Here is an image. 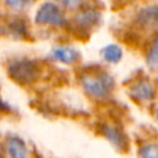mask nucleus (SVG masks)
<instances>
[{
	"label": "nucleus",
	"mask_w": 158,
	"mask_h": 158,
	"mask_svg": "<svg viewBox=\"0 0 158 158\" xmlns=\"http://www.w3.org/2000/svg\"><path fill=\"white\" fill-rule=\"evenodd\" d=\"M80 80L83 88L89 95L100 99L106 98L114 86L112 77L104 70L84 72L80 77Z\"/></svg>",
	"instance_id": "1"
},
{
	"label": "nucleus",
	"mask_w": 158,
	"mask_h": 158,
	"mask_svg": "<svg viewBox=\"0 0 158 158\" xmlns=\"http://www.w3.org/2000/svg\"><path fill=\"white\" fill-rule=\"evenodd\" d=\"M7 74L12 80L20 84H30L38 78L40 65L33 59H28V58L15 59L10 62L7 67Z\"/></svg>",
	"instance_id": "2"
},
{
	"label": "nucleus",
	"mask_w": 158,
	"mask_h": 158,
	"mask_svg": "<svg viewBox=\"0 0 158 158\" xmlns=\"http://www.w3.org/2000/svg\"><path fill=\"white\" fill-rule=\"evenodd\" d=\"M35 21L40 25L52 26H63L67 22L59 6L52 1H46L38 7L35 16Z\"/></svg>",
	"instance_id": "3"
},
{
	"label": "nucleus",
	"mask_w": 158,
	"mask_h": 158,
	"mask_svg": "<svg viewBox=\"0 0 158 158\" xmlns=\"http://www.w3.org/2000/svg\"><path fill=\"white\" fill-rule=\"evenodd\" d=\"M137 23L147 30H158V4L141 9L136 16Z\"/></svg>",
	"instance_id": "4"
},
{
	"label": "nucleus",
	"mask_w": 158,
	"mask_h": 158,
	"mask_svg": "<svg viewBox=\"0 0 158 158\" xmlns=\"http://www.w3.org/2000/svg\"><path fill=\"white\" fill-rule=\"evenodd\" d=\"M130 93H131V96L135 98L136 100L148 101V100L153 99V96H154V88L148 80L142 79V80L136 81L131 86Z\"/></svg>",
	"instance_id": "5"
},
{
	"label": "nucleus",
	"mask_w": 158,
	"mask_h": 158,
	"mask_svg": "<svg viewBox=\"0 0 158 158\" xmlns=\"http://www.w3.org/2000/svg\"><path fill=\"white\" fill-rule=\"evenodd\" d=\"M52 56L54 59H57L64 64H73L79 58L77 49L73 47H69V46H59V47L53 48Z\"/></svg>",
	"instance_id": "6"
},
{
	"label": "nucleus",
	"mask_w": 158,
	"mask_h": 158,
	"mask_svg": "<svg viewBox=\"0 0 158 158\" xmlns=\"http://www.w3.org/2000/svg\"><path fill=\"white\" fill-rule=\"evenodd\" d=\"M102 135L117 148L123 149L126 147V138L125 135L122 133V131H120L117 127L111 126V125H105L102 127Z\"/></svg>",
	"instance_id": "7"
},
{
	"label": "nucleus",
	"mask_w": 158,
	"mask_h": 158,
	"mask_svg": "<svg viewBox=\"0 0 158 158\" xmlns=\"http://www.w3.org/2000/svg\"><path fill=\"white\" fill-rule=\"evenodd\" d=\"M7 153L11 158H27L25 142L17 136H10L7 138Z\"/></svg>",
	"instance_id": "8"
},
{
	"label": "nucleus",
	"mask_w": 158,
	"mask_h": 158,
	"mask_svg": "<svg viewBox=\"0 0 158 158\" xmlns=\"http://www.w3.org/2000/svg\"><path fill=\"white\" fill-rule=\"evenodd\" d=\"M99 19H100L99 12H96L94 10H84L77 15L75 22L84 28H90L91 26H94L95 23L99 22Z\"/></svg>",
	"instance_id": "9"
},
{
	"label": "nucleus",
	"mask_w": 158,
	"mask_h": 158,
	"mask_svg": "<svg viewBox=\"0 0 158 158\" xmlns=\"http://www.w3.org/2000/svg\"><path fill=\"white\" fill-rule=\"evenodd\" d=\"M102 58L109 63H118L122 58V49L117 44H107L101 51Z\"/></svg>",
	"instance_id": "10"
},
{
	"label": "nucleus",
	"mask_w": 158,
	"mask_h": 158,
	"mask_svg": "<svg viewBox=\"0 0 158 158\" xmlns=\"http://www.w3.org/2000/svg\"><path fill=\"white\" fill-rule=\"evenodd\" d=\"M9 32L16 38L27 37V26L22 19H14L9 23Z\"/></svg>",
	"instance_id": "11"
},
{
	"label": "nucleus",
	"mask_w": 158,
	"mask_h": 158,
	"mask_svg": "<svg viewBox=\"0 0 158 158\" xmlns=\"http://www.w3.org/2000/svg\"><path fill=\"white\" fill-rule=\"evenodd\" d=\"M147 64L148 67L158 73V37L153 41L152 46L148 49L147 53Z\"/></svg>",
	"instance_id": "12"
},
{
	"label": "nucleus",
	"mask_w": 158,
	"mask_h": 158,
	"mask_svg": "<svg viewBox=\"0 0 158 158\" xmlns=\"http://www.w3.org/2000/svg\"><path fill=\"white\" fill-rule=\"evenodd\" d=\"M139 158H158V142L143 144L139 149Z\"/></svg>",
	"instance_id": "13"
},
{
	"label": "nucleus",
	"mask_w": 158,
	"mask_h": 158,
	"mask_svg": "<svg viewBox=\"0 0 158 158\" xmlns=\"http://www.w3.org/2000/svg\"><path fill=\"white\" fill-rule=\"evenodd\" d=\"M7 6L12 9H23L26 6H30L35 0H4Z\"/></svg>",
	"instance_id": "14"
},
{
	"label": "nucleus",
	"mask_w": 158,
	"mask_h": 158,
	"mask_svg": "<svg viewBox=\"0 0 158 158\" xmlns=\"http://www.w3.org/2000/svg\"><path fill=\"white\" fill-rule=\"evenodd\" d=\"M63 6H65V7H68V9H74V7H77L80 2H81V0H58Z\"/></svg>",
	"instance_id": "15"
},
{
	"label": "nucleus",
	"mask_w": 158,
	"mask_h": 158,
	"mask_svg": "<svg viewBox=\"0 0 158 158\" xmlns=\"http://www.w3.org/2000/svg\"><path fill=\"white\" fill-rule=\"evenodd\" d=\"M10 110V106L0 98V111H9Z\"/></svg>",
	"instance_id": "16"
},
{
	"label": "nucleus",
	"mask_w": 158,
	"mask_h": 158,
	"mask_svg": "<svg viewBox=\"0 0 158 158\" xmlns=\"http://www.w3.org/2000/svg\"><path fill=\"white\" fill-rule=\"evenodd\" d=\"M156 116H157V118H158V107H157V110H156Z\"/></svg>",
	"instance_id": "17"
}]
</instances>
